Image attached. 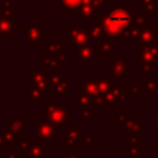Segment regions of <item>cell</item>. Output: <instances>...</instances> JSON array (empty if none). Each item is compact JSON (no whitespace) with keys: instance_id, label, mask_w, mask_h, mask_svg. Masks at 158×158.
Instances as JSON below:
<instances>
[{"instance_id":"32","label":"cell","mask_w":158,"mask_h":158,"mask_svg":"<svg viewBox=\"0 0 158 158\" xmlns=\"http://www.w3.org/2000/svg\"><path fill=\"white\" fill-rule=\"evenodd\" d=\"M152 72H153L152 64H148V63H143V64H142V74L147 75V74H151Z\"/></svg>"},{"instance_id":"11","label":"cell","mask_w":158,"mask_h":158,"mask_svg":"<svg viewBox=\"0 0 158 158\" xmlns=\"http://www.w3.org/2000/svg\"><path fill=\"white\" fill-rule=\"evenodd\" d=\"M95 83L98 85V89H99L100 94H104V93L111 90V88H112V80L106 74H99L96 77V81Z\"/></svg>"},{"instance_id":"9","label":"cell","mask_w":158,"mask_h":158,"mask_svg":"<svg viewBox=\"0 0 158 158\" xmlns=\"http://www.w3.org/2000/svg\"><path fill=\"white\" fill-rule=\"evenodd\" d=\"M26 30H27V38L28 41L35 44V46H38L40 44V36L41 33L44 35L46 33V30H41L38 26H35V25H26Z\"/></svg>"},{"instance_id":"36","label":"cell","mask_w":158,"mask_h":158,"mask_svg":"<svg viewBox=\"0 0 158 158\" xmlns=\"http://www.w3.org/2000/svg\"><path fill=\"white\" fill-rule=\"evenodd\" d=\"M122 101H123V102H130V101H131V99H130V98H126V96H125V99H123Z\"/></svg>"},{"instance_id":"23","label":"cell","mask_w":158,"mask_h":158,"mask_svg":"<svg viewBox=\"0 0 158 158\" xmlns=\"http://www.w3.org/2000/svg\"><path fill=\"white\" fill-rule=\"evenodd\" d=\"M116 100H120L122 101L125 99V94H126V86L125 85H118V86H115V88H111Z\"/></svg>"},{"instance_id":"24","label":"cell","mask_w":158,"mask_h":158,"mask_svg":"<svg viewBox=\"0 0 158 158\" xmlns=\"http://www.w3.org/2000/svg\"><path fill=\"white\" fill-rule=\"evenodd\" d=\"M126 153H128L132 158H142V153H141V147H137V146H133L131 144L130 147H127L125 149Z\"/></svg>"},{"instance_id":"27","label":"cell","mask_w":158,"mask_h":158,"mask_svg":"<svg viewBox=\"0 0 158 158\" xmlns=\"http://www.w3.org/2000/svg\"><path fill=\"white\" fill-rule=\"evenodd\" d=\"M131 118V114H115L114 115V123L115 125H120V123H125Z\"/></svg>"},{"instance_id":"12","label":"cell","mask_w":158,"mask_h":158,"mask_svg":"<svg viewBox=\"0 0 158 158\" xmlns=\"http://www.w3.org/2000/svg\"><path fill=\"white\" fill-rule=\"evenodd\" d=\"M83 0H58V6L63 9L64 12L78 11Z\"/></svg>"},{"instance_id":"28","label":"cell","mask_w":158,"mask_h":158,"mask_svg":"<svg viewBox=\"0 0 158 158\" xmlns=\"http://www.w3.org/2000/svg\"><path fill=\"white\" fill-rule=\"evenodd\" d=\"M142 96V89L138 85H131L130 86V98H141Z\"/></svg>"},{"instance_id":"13","label":"cell","mask_w":158,"mask_h":158,"mask_svg":"<svg viewBox=\"0 0 158 158\" xmlns=\"http://www.w3.org/2000/svg\"><path fill=\"white\" fill-rule=\"evenodd\" d=\"M80 85L83 88V91L89 95L90 98H94V96H98L100 95L99 93V89H98V85L95 81H90V80H80Z\"/></svg>"},{"instance_id":"4","label":"cell","mask_w":158,"mask_h":158,"mask_svg":"<svg viewBox=\"0 0 158 158\" xmlns=\"http://www.w3.org/2000/svg\"><path fill=\"white\" fill-rule=\"evenodd\" d=\"M143 44H158V30L153 27L139 30L136 38V46L142 47Z\"/></svg>"},{"instance_id":"15","label":"cell","mask_w":158,"mask_h":158,"mask_svg":"<svg viewBox=\"0 0 158 158\" xmlns=\"http://www.w3.org/2000/svg\"><path fill=\"white\" fill-rule=\"evenodd\" d=\"M133 25H136L139 30L153 27L152 23H148L147 22V14L144 11H141V14H137V15L135 14V16H133Z\"/></svg>"},{"instance_id":"37","label":"cell","mask_w":158,"mask_h":158,"mask_svg":"<svg viewBox=\"0 0 158 158\" xmlns=\"http://www.w3.org/2000/svg\"><path fill=\"white\" fill-rule=\"evenodd\" d=\"M132 2H136V1H141V0H131Z\"/></svg>"},{"instance_id":"31","label":"cell","mask_w":158,"mask_h":158,"mask_svg":"<svg viewBox=\"0 0 158 158\" xmlns=\"http://www.w3.org/2000/svg\"><path fill=\"white\" fill-rule=\"evenodd\" d=\"M80 114H81V118H84V120H90V118H91V109H90V106L81 107Z\"/></svg>"},{"instance_id":"10","label":"cell","mask_w":158,"mask_h":158,"mask_svg":"<svg viewBox=\"0 0 158 158\" xmlns=\"http://www.w3.org/2000/svg\"><path fill=\"white\" fill-rule=\"evenodd\" d=\"M80 12V16L81 17H86V19H101L102 16V12H99L98 9H95L94 6L89 5V4H81L79 10Z\"/></svg>"},{"instance_id":"6","label":"cell","mask_w":158,"mask_h":158,"mask_svg":"<svg viewBox=\"0 0 158 158\" xmlns=\"http://www.w3.org/2000/svg\"><path fill=\"white\" fill-rule=\"evenodd\" d=\"M75 54L79 58V60H81V62H90V60L94 59V57L96 54V49H95L94 46L88 43V44H83V46L75 47Z\"/></svg>"},{"instance_id":"38","label":"cell","mask_w":158,"mask_h":158,"mask_svg":"<svg viewBox=\"0 0 158 158\" xmlns=\"http://www.w3.org/2000/svg\"><path fill=\"white\" fill-rule=\"evenodd\" d=\"M46 1H51V0H46Z\"/></svg>"},{"instance_id":"26","label":"cell","mask_w":158,"mask_h":158,"mask_svg":"<svg viewBox=\"0 0 158 158\" xmlns=\"http://www.w3.org/2000/svg\"><path fill=\"white\" fill-rule=\"evenodd\" d=\"M74 101L75 102H78V104H80V106L81 107H86V106H90V96L89 95H86L85 93H83L80 96H77L75 99H74ZM91 107V106H90Z\"/></svg>"},{"instance_id":"17","label":"cell","mask_w":158,"mask_h":158,"mask_svg":"<svg viewBox=\"0 0 158 158\" xmlns=\"http://www.w3.org/2000/svg\"><path fill=\"white\" fill-rule=\"evenodd\" d=\"M47 52H48V56L59 59L60 54L63 53L62 43H60V42H49L48 46H47Z\"/></svg>"},{"instance_id":"30","label":"cell","mask_w":158,"mask_h":158,"mask_svg":"<svg viewBox=\"0 0 158 158\" xmlns=\"http://www.w3.org/2000/svg\"><path fill=\"white\" fill-rule=\"evenodd\" d=\"M80 142H83L84 144H85V147H90L91 146V143L93 142H96V139H98V137L96 136H93V137H79L78 138Z\"/></svg>"},{"instance_id":"34","label":"cell","mask_w":158,"mask_h":158,"mask_svg":"<svg viewBox=\"0 0 158 158\" xmlns=\"http://www.w3.org/2000/svg\"><path fill=\"white\" fill-rule=\"evenodd\" d=\"M153 146L156 148H158V136H154L153 137Z\"/></svg>"},{"instance_id":"25","label":"cell","mask_w":158,"mask_h":158,"mask_svg":"<svg viewBox=\"0 0 158 158\" xmlns=\"http://www.w3.org/2000/svg\"><path fill=\"white\" fill-rule=\"evenodd\" d=\"M81 4H89L91 6H94L95 9L101 7H107L109 6V0H83Z\"/></svg>"},{"instance_id":"16","label":"cell","mask_w":158,"mask_h":158,"mask_svg":"<svg viewBox=\"0 0 158 158\" xmlns=\"http://www.w3.org/2000/svg\"><path fill=\"white\" fill-rule=\"evenodd\" d=\"M141 89L147 93L148 98L154 95V91H158V81L157 80H142Z\"/></svg>"},{"instance_id":"22","label":"cell","mask_w":158,"mask_h":158,"mask_svg":"<svg viewBox=\"0 0 158 158\" xmlns=\"http://www.w3.org/2000/svg\"><path fill=\"white\" fill-rule=\"evenodd\" d=\"M125 141L130 144H133V146H137V147H141L142 146V138H141V133H130L126 136Z\"/></svg>"},{"instance_id":"1","label":"cell","mask_w":158,"mask_h":158,"mask_svg":"<svg viewBox=\"0 0 158 158\" xmlns=\"http://www.w3.org/2000/svg\"><path fill=\"white\" fill-rule=\"evenodd\" d=\"M135 14L128 7H110L102 12L99 22L102 27V35L110 41H120L121 35L133 22Z\"/></svg>"},{"instance_id":"33","label":"cell","mask_w":158,"mask_h":158,"mask_svg":"<svg viewBox=\"0 0 158 158\" xmlns=\"http://www.w3.org/2000/svg\"><path fill=\"white\" fill-rule=\"evenodd\" d=\"M64 158H80V157L77 153H65L64 154Z\"/></svg>"},{"instance_id":"20","label":"cell","mask_w":158,"mask_h":158,"mask_svg":"<svg viewBox=\"0 0 158 158\" xmlns=\"http://www.w3.org/2000/svg\"><path fill=\"white\" fill-rule=\"evenodd\" d=\"M142 1V11L148 12H158V0H141Z\"/></svg>"},{"instance_id":"5","label":"cell","mask_w":158,"mask_h":158,"mask_svg":"<svg viewBox=\"0 0 158 158\" xmlns=\"http://www.w3.org/2000/svg\"><path fill=\"white\" fill-rule=\"evenodd\" d=\"M54 109H51V115L48 118H51V121L53 123H56L57 126H59V128H62L65 123H67V117H68V110L64 109L63 105H54Z\"/></svg>"},{"instance_id":"19","label":"cell","mask_w":158,"mask_h":158,"mask_svg":"<svg viewBox=\"0 0 158 158\" xmlns=\"http://www.w3.org/2000/svg\"><path fill=\"white\" fill-rule=\"evenodd\" d=\"M101 99H102V107H107V109L114 107L115 102L117 101L115 95H114V93H112V90H109V91L101 94Z\"/></svg>"},{"instance_id":"3","label":"cell","mask_w":158,"mask_h":158,"mask_svg":"<svg viewBox=\"0 0 158 158\" xmlns=\"http://www.w3.org/2000/svg\"><path fill=\"white\" fill-rule=\"evenodd\" d=\"M110 74L116 79L123 80L127 74H131V64L123 58H114L110 63Z\"/></svg>"},{"instance_id":"14","label":"cell","mask_w":158,"mask_h":158,"mask_svg":"<svg viewBox=\"0 0 158 158\" xmlns=\"http://www.w3.org/2000/svg\"><path fill=\"white\" fill-rule=\"evenodd\" d=\"M95 49H96L98 52H100L104 58H106V57L109 56V53L112 51V41H105V40L99 38V40L96 41V47H95Z\"/></svg>"},{"instance_id":"7","label":"cell","mask_w":158,"mask_h":158,"mask_svg":"<svg viewBox=\"0 0 158 158\" xmlns=\"http://www.w3.org/2000/svg\"><path fill=\"white\" fill-rule=\"evenodd\" d=\"M157 56L154 54L153 49H152V44L142 48L139 52L136 53V62L137 63H148V64H154L157 62Z\"/></svg>"},{"instance_id":"2","label":"cell","mask_w":158,"mask_h":158,"mask_svg":"<svg viewBox=\"0 0 158 158\" xmlns=\"http://www.w3.org/2000/svg\"><path fill=\"white\" fill-rule=\"evenodd\" d=\"M69 28V44L72 47H78L83 44L90 43L89 30L86 28L85 23H70Z\"/></svg>"},{"instance_id":"8","label":"cell","mask_w":158,"mask_h":158,"mask_svg":"<svg viewBox=\"0 0 158 158\" xmlns=\"http://www.w3.org/2000/svg\"><path fill=\"white\" fill-rule=\"evenodd\" d=\"M80 137V126L73 125L69 127V130L65 131L64 133V146L65 147H74L75 141Z\"/></svg>"},{"instance_id":"21","label":"cell","mask_w":158,"mask_h":158,"mask_svg":"<svg viewBox=\"0 0 158 158\" xmlns=\"http://www.w3.org/2000/svg\"><path fill=\"white\" fill-rule=\"evenodd\" d=\"M101 35H102V27L99 23H95L90 30H89V37H90V41H98L99 38H101Z\"/></svg>"},{"instance_id":"29","label":"cell","mask_w":158,"mask_h":158,"mask_svg":"<svg viewBox=\"0 0 158 158\" xmlns=\"http://www.w3.org/2000/svg\"><path fill=\"white\" fill-rule=\"evenodd\" d=\"M68 83L67 81H63V83H60L59 85H58V88H57V90L54 91V95H58V94H62V95H64V96H68Z\"/></svg>"},{"instance_id":"35","label":"cell","mask_w":158,"mask_h":158,"mask_svg":"<svg viewBox=\"0 0 158 158\" xmlns=\"http://www.w3.org/2000/svg\"><path fill=\"white\" fill-rule=\"evenodd\" d=\"M153 117H154V125L158 123V115L157 114H153Z\"/></svg>"},{"instance_id":"18","label":"cell","mask_w":158,"mask_h":158,"mask_svg":"<svg viewBox=\"0 0 158 158\" xmlns=\"http://www.w3.org/2000/svg\"><path fill=\"white\" fill-rule=\"evenodd\" d=\"M141 127H142V120H128L125 122V128L130 133H141Z\"/></svg>"}]
</instances>
